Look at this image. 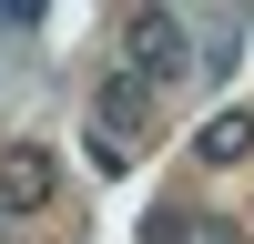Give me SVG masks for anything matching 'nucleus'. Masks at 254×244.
<instances>
[{
	"mask_svg": "<svg viewBox=\"0 0 254 244\" xmlns=\"http://www.w3.org/2000/svg\"><path fill=\"white\" fill-rule=\"evenodd\" d=\"M153 102H163V92H153V81H132V71H112V81L92 92V163H102V173H122V163L142 153Z\"/></svg>",
	"mask_w": 254,
	"mask_h": 244,
	"instance_id": "f257e3e1",
	"label": "nucleus"
},
{
	"mask_svg": "<svg viewBox=\"0 0 254 244\" xmlns=\"http://www.w3.org/2000/svg\"><path fill=\"white\" fill-rule=\"evenodd\" d=\"M122 71L153 81V92H173L183 71H203V61H193V31H183L173 10H132V20H122Z\"/></svg>",
	"mask_w": 254,
	"mask_h": 244,
	"instance_id": "f03ea898",
	"label": "nucleus"
},
{
	"mask_svg": "<svg viewBox=\"0 0 254 244\" xmlns=\"http://www.w3.org/2000/svg\"><path fill=\"white\" fill-rule=\"evenodd\" d=\"M51 153H41V142H0V214H41V203H51Z\"/></svg>",
	"mask_w": 254,
	"mask_h": 244,
	"instance_id": "7ed1b4c3",
	"label": "nucleus"
},
{
	"mask_svg": "<svg viewBox=\"0 0 254 244\" xmlns=\"http://www.w3.org/2000/svg\"><path fill=\"white\" fill-rule=\"evenodd\" d=\"M142 244H244V224H224V214H173V203H163V214L142 224Z\"/></svg>",
	"mask_w": 254,
	"mask_h": 244,
	"instance_id": "20e7f679",
	"label": "nucleus"
},
{
	"mask_svg": "<svg viewBox=\"0 0 254 244\" xmlns=\"http://www.w3.org/2000/svg\"><path fill=\"white\" fill-rule=\"evenodd\" d=\"M193 153H203V163H244V153H254V112H244V102H234V112H214V122L193 132Z\"/></svg>",
	"mask_w": 254,
	"mask_h": 244,
	"instance_id": "39448f33",
	"label": "nucleus"
},
{
	"mask_svg": "<svg viewBox=\"0 0 254 244\" xmlns=\"http://www.w3.org/2000/svg\"><path fill=\"white\" fill-rule=\"evenodd\" d=\"M0 224H10V214H0Z\"/></svg>",
	"mask_w": 254,
	"mask_h": 244,
	"instance_id": "423d86ee",
	"label": "nucleus"
}]
</instances>
